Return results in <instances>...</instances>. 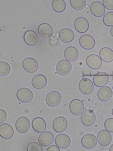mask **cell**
<instances>
[{"instance_id": "f546056e", "label": "cell", "mask_w": 113, "mask_h": 151, "mask_svg": "<svg viewBox=\"0 0 113 151\" xmlns=\"http://www.w3.org/2000/svg\"><path fill=\"white\" fill-rule=\"evenodd\" d=\"M70 2L71 6L77 10H82L86 6L85 0H70Z\"/></svg>"}, {"instance_id": "603a6c76", "label": "cell", "mask_w": 113, "mask_h": 151, "mask_svg": "<svg viewBox=\"0 0 113 151\" xmlns=\"http://www.w3.org/2000/svg\"><path fill=\"white\" fill-rule=\"evenodd\" d=\"M32 127L34 130L36 132L41 133L45 130L46 128V124L45 121L41 117H36L32 122Z\"/></svg>"}, {"instance_id": "ab89813d", "label": "cell", "mask_w": 113, "mask_h": 151, "mask_svg": "<svg viewBox=\"0 0 113 151\" xmlns=\"http://www.w3.org/2000/svg\"></svg>"}, {"instance_id": "8fae6325", "label": "cell", "mask_w": 113, "mask_h": 151, "mask_svg": "<svg viewBox=\"0 0 113 151\" xmlns=\"http://www.w3.org/2000/svg\"><path fill=\"white\" fill-rule=\"evenodd\" d=\"M80 91L83 94H91L94 89V85L92 81L88 78L82 79L79 84Z\"/></svg>"}, {"instance_id": "d590c367", "label": "cell", "mask_w": 113, "mask_h": 151, "mask_svg": "<svg viewBox=\"0 0 113 151\" xmlns=\"http://www.w3.org/2000/svg\"><path fill=\"white\" fill-rule=\"evenodd\" d=\"M60 148L57 145H51L47 149V151H60Z\"/></svg>"}, {"instance_id": "83f0119b", "label": "cell", "mask_w": 113, "mask_h": 151, "mask_svg": "<svg viewBox=\"0 0 113 151\" xmlns=\"http://www.w3.org/2000/svg\"><path fill=\"white\" fill-rule=\"evenodd\" d=\"M66 3L64 0H53L51 7L57 13L63 12L66 9Z\"/></svg>"}, {"instance_id": "484cf974", "label": "cell", "mask_w": 113, "mask_h": 151, "mask_svg": "<svg viewBox=\"0 0 113 151\" xmlns=\"http://www.w3.org/2000/svg\"><path fill=\"white\" fill-rule=\"evenodd\" d=\"M24 40L29 45H35L38 41L37 35L34 31H27L24 35Z\"/></svg>"}, {"instance_id": "8d00e7d4", "label": "cell", "mask_w": 113, "mask_h": 151, "mask_svg": "<svg viewBox=\"0 0 113 151\" xmlns=\"http://www.w3.org/2000/svg\"><path fill=\"white\" fill-rule=\"evenodd\" d=\"M110 33L111 36L113 37V26H112L111 28H110Z\"/></svg>"}, {"instance_id": "1f68e13d", "label": "cell", "mask_w": 113, "mask_h": 151, "mask_svg": "<svg viewBox=\"0 0 113 151\" xmlns=\"http://www.w3.org/2000/svg\"><path fill=\"white\" fill-rule=\"evenodd\" d=\"M41 144L36 142H31L29 143L27 147V151H42V147Z\"/></svg>"}, {"instance_id": "e575fe53", "label": "cell", "mask_w": 113, "mask_h": 151, "mask_svg": "<svg viewBox=\"0 0 113 151\" xmlns=\"http://www.w3.org/2000/svg\"><path fill=\"white\" fill-rule=\"evenodd\" d=\"M7 118L6 111L2 109H0V124L4 122Z\"/></svg>"}, {"instance_id": "f1b7e54d", "label": "cell", "mask_w": 113, "mask_h": 151, "mask_svg": "<svg viewBox=\"0 0 113 151\" xmlns=\"http://www.w3.org/2000/svg\"><path fill=\"white\" fill-rule=\"evenodd\" d=\"M11 67L10 65L5 61H0V76H5L10 74Z\"/></svg>"}, {"instance_id": "ffe728a7", "label": "cell", "mask_w": 113, "mask_h": 151, "mask_svg": "<svg viewBox=\"0 0 113 151\" xmlns=\"http://www.w3.org/2000/svg\"><path fill=\"white\" fill-rule=\"evenodd\" d=\"M74 33L70 28H64L59 32V38L64 42H70L74 39Z\"/></svg>"}, {"instance_id": "7c38bea8", "label": "cell", "mask_w": 113, "mask_h": 151, "mask_svg": "<svg viewBox=\"0 0 113 151\" xmlns=\"http://www.w3.org/2000/svg\"><path fill=\"white\" fill-rule=\"evenodd\" d=\"M81 47L87 50L92 49L95 46V40L91 35H83L79 39Z\"/></svg>"}, {"instance_id": "d6986e66", "label": "cell", "mask_w": 113, "mask_h": 151, "mask_svg": "<svg viewBox=\"0 0 113 151\" xmlns=\"http://www.w3.org/2000/svg\"><path fill=\"white\" fill-rule=\"evenodd\" d=\"M113 93V90L110 87L108 86H103L99 89L97 96L100 100L107 101L112 97Z\"/></svg>"}, {"instance_id": "ba28073f", "label": "cell", "mask_w": 113, "mask_h": 151, "mask_svg": "<svg viewBox=\"0 0 113 151\" xmlns=\"http://www.w3.org/2000/svg\"><path fill=\"white\" fill-rule=\"evenodd\" d=\"M97 138L92 134H87L82 138V144L87 149H92L97 144Z\"/></svg>"}, {"instance_id": "cb8c5ba5", "label": "cell", "mask_w": 113, "mask_h": 151, "mask_svg": "<svg viewBox=\"0 0 113 151\" xmlns=\"http://www.w3.org/2000/svg\"><path fill=\"white\" fill-rule=\"evenodd\" d=\"M47 79L45 76L38 74L35 76L32 79V85L36 89H42L46 86Z\"/></svg>"}, {"instance_id": "6da1fadb", "label": "cell", "mask_w": 113, "mask_h": 151, "mask_svg": "<svg viewBox=\"0 0 113 151\" xmlns=\"http://www.w3.org/2000/svg\"><path fill=\"white\" fill-rule=\"evenodd\" d=\"M72 65L67 60H61L57 63L56 71L57 73L61 76L69 75L72 71Z\"/></svg>"}, {"instance_id": "74e56055", "label": "cell", "mask_w": 113, "mask_h": 151, "mask_svg": "<svg viewBox=\"0 0 113 151\" xmlns=\"http://www.w3.org/2000/svg\"><path fill=\"white\" fill-rule=\"evenodd\" d=\"M109 151H113V144H112L111 145V147H110V149H109Z\"/></svg>"}, {"instance_id": "277c9868", "label": "cell", "mask_w": 113, "mask_h": 151, "mask_svg": "<svg viewBox=\"0 0 113 151\" xmlns=\"http://www.w3.org/2000/svg\"><path fill=\"white\" fill-rule=\"evenodd\" d=\"M16 96L20 101L24 103H28L32 100L34 94L31 89L24 87L20 88L17 91Z\"/></svg>"}, {"instance_id": "ac0fdd59", "label": "cell", "mask_w": 113, "mask_h": 151, "mask_svg": "<svg viewBox=\"0 0 113 151\" xmlns=\"http://www.w3.org/2000/svg\"><path fill=\"white\" fill-rule=\"evenodd\" d=\"M91 12L96 17H102L105 12V7L99 1L93 2L91 5Z\"/></svg>"}, {"instance_id": "4dcf8cb0", "label": "cell", "mask_w": 113, "mask_h": 151, "mask_svg": "<svg viewBox=\"0 0 113 151\" xmlns=\"http://www.w3.org/2000/svg\"><path fill=\"white\" fill-rule=\"evenodd\" d=\"M103 22L106 26H113V12H110L106 13L103 18Z\"/></svg>"}, {"instance_id": "9a60e30c", "label": "cell", "mask_w": 113, "mask_h": 151, "mask_svg": "<svg viewBox=\"0 0 113 151\" xmlns=\"http://www.w3.org/2000/svg\"><path fill=\"white\" fill-rule=\"evenodd\" d=\"M86 63L91 69H99L102 65V60L100 57L96 55H88L86 59Z\"/></svg>"}, {"instance_id": "5bb4252c", "label": "cell", "mask_w": 113, "mask_h": 151, "mask_svg": "<svg viewBox=\"0 0 113 151\" xmlns=\"http://www.w3.org/2000/svg\"><path fill=\"white\" fill-rule=\"evenodd\" d=\"M75 29L79 33L86 32L89 27V22L84 17H78L74 22Z\"/></svg>"}, {"instance_id": "f35d334b", "label": "cell", "mask_w": 113, "mask_h": 151, "mask_svg": "<svg viewBox=\"0 0 113 151\" xmlns=\"http://www.w3.org/2000/svg\"><path fill=\"white\" fill-rule=\"evenodd\" d=\"M112 114H113V109H112Z\"/></svg>"}, {"instance_id": "4fadbf2b", "label": "cell", "mask_w": 113, "mask_h": 151, "mask_svg": "<svg viewBox=\"0 0 113 151\" xmlns=\"http://www.w3.org/2000/svg\"><path fill=\"white\" fill-rule=\"evenodd\" d=\"M71 143L70 137L66 134H59L55 138V143L60 148H67L70 145Z\"/></svg>"}, {"instance_id": "4316f807", "label": "cell", "mask_w": 113, "mask_h": 151, "mask_svg": "<svg viewBox=\"0 0 113 151\" xmlns=\"http://www.w3.org/2000/svg\"><path fill=\"white\" fill-rule=\"evenodd\" d=\"M99 57L104 62H112L113 61V50L108 47L102 48L99 51Z\"/></svg>"}, {"instance_id": "7a4b0ae2", "label": "cell", "mask_w": 113, "mask_h": 151, "mask_svg": "<svg viewBox=\"0 0 113 151\" xmlns=\"http://www.w3.org/2000/svg\"><path fill=\"white\" fill-rule=\"evenodd\" d=\"M62 97L60 93L56 91L49 92L46 97V103L50 107H56L61 103Z\"/></svg>"}, {"instance_id": "2e32d148", "label": "cell", "mask_w": 113, "mask_h": 151, "mask_svg": "<svg viewBox=\"0 0 113 151\" xmlns=\"http://www.w3.org/2000/svg\"><path fill=\"white\" fill-rule=\"evenodd\" d=\"M39 142L42 146L46 147L51 144L54 140V135L50 131H43L39 137Z\"/></svg>"}, {"instance_id": "52a82bcc", "label": "cell", "mask_w": 113, "mask_h": 151, "mask_svg": "<svg viewBox=\"0 0 113 151\" xmlns=\"http://www.w3.org/2000/svg\"><path fill=\"white\" fill-rule=\"evenodd\" d=\"M70 112L74 116H78L84 111V104L83 102L78 99H74L71 101L69 106Z\"/></svg>"}, {"instance_id": "3957f363", "label": "cell", "mask_w": 113, "mask_h": 151, "mask_svg": "<svg viewBox=\"0 0 113 151\" xmlns=\"http://www.w3.org/2000/svg\"><path fill=\"white\" fill-rule=\"evenodd\" d=\"M15 127L16 130L21 134L27 132L31 127V122L27 117H20L15 122Z\"/></svg>"}, {"instance_id": "30bf717a", "label": "cell", "mask_w": 113, "mask_h": 151, "mask_svg": "<svg viewBox=\"0 0 113 151\" xmlns=\"http://www.w3.org/2000/svg\"><path fill=\"white\" fill-rule=\"evenodd\" d=\"M23 68L28 73H34L39 68V63L35 58L27 57L23 61Z\"/></svg>"}, {"instance_id": "9c48e42d", "label": "cell", "mask_w": 113, "mask_h": 151, "mask_svg": "<svg viewBox=\"0 0 113 151\" xmlns=\"http://www.w3.org/2000/svg\"><path fill=\"white\" fill-rule=\"evenodd\" d=\"M97 141L99 144L102 146H107L112 140V136L110 132L107 130H101L97 134Z\"/></svg>"}, {"instance_id": "8992f818", "label": "cell", "mask_w": 113, "mask_h": 151, "mask_svg": "<svg viewBox=\"0 0 113 151\" xmlns=\"http://www.w3.org/2000/svg\"><path fill=\"white\" fill-rule=\"evenodd\" d=\"M68 126V121L66 117L58 116L56 117L53 122V127L56 132H62L66 130Z\"/></svg>"}, {"instance_id": "836d02e7", "label": "cell", "mask_w": 113, "mask_h": 151, "mask_svg": "<svg viewBox=\"0 0 113 151\" xmlns=\"http://www.w3.org/2000/svg\"><path fill=\"white\" fill-rule=\"evenodd\" d=\"M103 5L109 10H113V0H103Z\"/></svg>"}, {"instance_id": "d6a6232c", "label": "cell", "mask_w": 113, "mask_h": 151, "mask_svg": "<svg viewBox=\"0 0 113 151\" xmlns=\"http://www.w3.org/2000/svg\"><path fill=\"white\" fill-rule=\"evenodd\" d=\"M104 126L106 130L110 132H113V118L107 119L105 122Z\"/></svg>"}, {"instance_id": "7402d4cb", "label": "cell", "mask_w": 113, "mask_h": 151, "mask_svg": "<svg viewBox=\"0 0 113 151\" xmlns=\"http://www.w3.org/2000/svg\"><path fill=\"white\" fill-rule=\"evenodd\" d=\"M109 82V76L104 72H99L93 78V83L97 87L105 86Z\"/></svg>"}, {"instance_id": "5b68a950", "label": "cell", "mask_w": 113, "mask_h": 151, "mask_svg": "<svg viewBox=\"0 0 113 151\" xmlns=\"http://www.w3.org/2000/svg\"><path fill=\"white\" fill-rule=\"evenodd\" d=\"M96 119L95 113L91 109L84 110L81 116V121L82 124L86 126H92L94 124Z\"/></svg>"}, {"instance_id": "d4e9b609", "label": "cell", "mask_w": 113, "mask_h": 151, "mask_svg": "<svg viewBox=\"0 0 113 151\" xmlns=\"http://www.w3.org/2000/svg\"><path fill=\"white\" fill-rule=\"evenodd\" d=\"M66 60L70 62L76 61L79 57V52L78 49L74 47H69L66 48L64 53Z\"/></svg>"}, {"instance_id": "44dd1931", "label": "cell", "mask_w": 113, "mask_h": 151, "mask_svg": "<svg viewBox=\"0 0 113 151\" xmlns=\"http://www.w3.org/2000/svg\"><path fill=\"white\" fill-rule=\"evenodd\" d=\"M38 32L43 38H49L53 33V29L48 23H44L38 27Z\"/></svg>"}, {"instance_id": "e0dca14e", "label": "cell", "mask_w": 113, "mask_h": 151, "mask_svg": "<svg viewBox=\"0 0 113 151\" xmlns=\"http://www.w3.org/2000/svg\"><path fill=\"white\" fill-rule=\"evenodd\" d=\"M14 135V129L9 124H0V136L5 139H10Z\"/></svg>"}]
</instances>
